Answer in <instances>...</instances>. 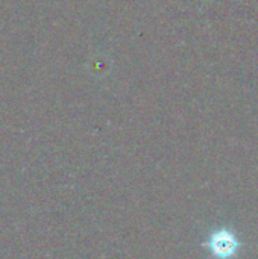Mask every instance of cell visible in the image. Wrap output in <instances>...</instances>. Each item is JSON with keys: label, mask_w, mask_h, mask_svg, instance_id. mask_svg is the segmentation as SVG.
I'll return each instance as SVG.
<instances>
[{"label": "cell", "mask_w": 258, "mask_h": 259, "mask_svg": "<svg viewBox=\"0 0 258 259\" xmlns=\"http://www.w3.org/2000/svg\"><path fill=\"white\" fill-rule=\"evenodd\" d=\"M208 247L214 256H217L219 259H228L236 255L239 249V241L231 232L219 231L211 235L208 241Z\"/></svg>", "instance_id": "1"}]
</instances>
